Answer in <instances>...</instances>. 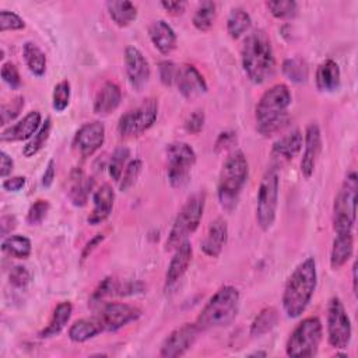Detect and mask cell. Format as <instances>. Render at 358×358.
I'll list each match as a JSON object with an SVG mask.
<instances>
[{
	"label": "cell",
	"mask_w": 358,
	"mask_h": 358,
	"mask_svg": "<svg viewBox=\"0 0 358 358\" xmlns=\"http://www.w3.org/2000/svg\"><path fill=\"white\" fill-rule=\"evenodd\" d=\"M24 105H25L24 96H15L8 102L3 103L0 108V120H1L0 124L7 126L8 123H11L20 115Z\"/></svg>",
	"instance_id": "obj_44"
},
{
	"label": "cell",
	"mask_w": 358,
	"mask_h": 358,
	"mask_svg": "<svg viewBox=\"0 0 358 358\" xmlns=\"http://www.w3.org/2000/svg\"><path fill=\"white\" fill-rule=\"evenodd\" d=\"M317 285L316 260L312 256L303 259L285 281L281 303L289 319L299 317L310 303Z\"/></svg>",
	"instance_id": "obj_1"
},
{
	"label": "cell",
	"mask_w": 358,
	"mask_h": 358,
	"mask_svg": "<svg viewBox=\"0 0 358 358\" xmlns=\"http://www.w3.org/2000/svg\"><path fill=\"white\" fill-rule=\"evenodd\" d=\"M120 102H122L120 87L113 81H105L95 95L92 110L95 115L108 116L119 108Z\"/></svg>",
	"instance_id": "obj_26"
},
{
	"label": "cell",
	"mask_w": 358,
	"mask_h": 358,
	"mask_svg": "<svg viewBox=\"0 0 358 358\" xmlns=\"http://www.w3.org/2000/svg\"><path fill=\"white\" fill-rule=\"evenodd\" d=\"M178 69L179 66L176 63H173L172 60H161L158 63V76H159V81L165 85V87H172L176 83V77H178Z\"/></svg>",
	"instance_id": "obj_47"
},
{
	"label": "cell",
	"mask_w": 358,
	"mask_h": 358,
	"mask_svg": "<svg viewBox=\"0 0 358 358\" xmlns=\"http://www.w3.org/2000/svg\"><path fill=\"white\" fill-rule=\"evenodd\" d=\"M137 285L134 282H122L115 277H105L91 295V303H101L109 296L116 295H133L136 294Z\"/></svg>",
	"instance_id": "obj_28"
},
{
	"label": "cell",
	"mask_w": 358,
	"mask_h": 358,
	"mask_svg": "<svg viewBox=\"0 0 358 358\" xmlns=\"http://www.w3.org/2000/svg\"><path fill=\"white\" fill-rule=\"evenodd\" d=\"M1 250L11 257L27 259L32 252V243L25 235H7L1 241Z\"/></svg>",
	"instance_id": "obj_36"
},
{
	"label": "cell",
	"mask_w": 358,
	"mask_h": 358,
	"mask_svg": "<svg viewBox=\"0 0 358 358\" xmlns=\"http://www.w3.org/2000/svg\"><path fill=\"white\" fill-rule=\"evenodd\" d=\"M239 306V289L234 285H222L206 302L194 323L200 331L227 327L236 319Z\"/></svg>",
	"instance_id": "obj_5"
},
{
	"label": "cell",
	"mask_w": 358,
	"mask_h": 358,
	"mask_svg": "<svg viewBox=\"0 0 358 358\" xmlns=\"http://www.w3.org/2000/svg\"><path fill=\"white\" fill-rule=\"evenodd\" d=\"M175 85L178 87L180 95L186 99L200 96L208 90L207 81L203 74L193 64L189 63H183L179 66Z\"/></svg>",
	"instance_id": "obj_18"
},
{
	"label": "cell",
	"mask_w": 358,
	"mask_h": 358,
	"mask_svg": "<svg viewBox=\"0 0 358 358\" xmlns=\"http://www.w3.org/2000/svg\"><path fill=\"white\" fill-rule=\"evenodd\" d=\"M158 99L147 98L134 109L124 112L117 120V133L124 137H137L147 131L158 117Z\"/></svg>",
	"instance_id": "obj_11"
},
{
	"label": "cell",
	"mask_w": 358,
	"mask_h": 358,
	"mask_svg": "<svg viewBox=\"0 0 358 358\" xmlns=\"http://www.w3.org/2000/svg\"><path fill=\"white\" fill-rule=\"evenodd\" d=\"M323 338V326L319 317L302 319L291 331L285 343V354L292 358L315 357Z\"/></svg>",
	"instance_id": "obj_8"
},
{
	"label": "cell",
	"mask_w": 358,
	"mask_h": 358,
	"mask_svg": "<svg viewBox=\"0 0 358 358\" xmlns=\"http://www.w3.org/2000/svg\"><path fill=\"white\" fill-rule=\"evenodd\" d=\"M25 183H27V178L17 175V176L6 178V179L3 180V183H1V187H3V190H6V192H13V193H15V192H20V190L25 186Z\"/></svg>",
	"instance_id": "obj_52"
},
{
	"label": "cell",
	"mask_w": 358,
	"mask_h": 358,
	"mask_svg": "<svg viewBox=\"0 0 358 358\" xmlns=\"http://www.w3.org/2000/svg\"><path fill=\"white\" fill-rule=\"evenodd\" d=\"M192 256H193L192 243L189 239H185L175 249V253L168 264V268L165 273V288H171L183 277V274L187 271L190 266Z\"/></svg>",
	"instance_id": "obj_22"
},
{
	"label": "cell",
	"mask_w": 358,
	"mask_h": 358,
	"mask_svg": "<svg viewBox=\"0 0 358 358\" xmlns=\"http://www.w3.org/2000/svg\"><path fill=\"white\" fill-rule=\"evenodd\" d=\"M282 74L292 83L302 84L308 81L309 69L306 62L302 57H288L281 64Z\"/></svg>",
	"instance_id": "obj_39"
},
{
	"label": "cell",
	"mask_w": 358,
	"mask_h": 358,
	"mask_svg": "<svg viewBox=\"0 0 358 358\" xmlns=\"http://www.w3.org/2000/svg\"><path fill=\"white\" fill-rule=\"evenodd\" d=\"M50 130H52V120H50V117H46L42 122L38 131L22 147V155L25 158H31V157L36 155L45 147L46 141L49 140Z\"/></svg>",
	"instance_id": "obj_37"
},
{
	"label": "cell",
	"mask_w": 358,
	"mask_h": 358,
	"mask_svg": "<svg viewBox=\"0 0 358 358\" xmlns=\"http://www.w3.org/2000/svg\"><path fill=\"white\" fill-rule=\"evenodd\" d=\"M50 204L48 200L43 199H38L35 200L31 207L28 208L27 213V222L28 225H39L42 224V221L46 218L48 213H49Z\"/></svg>",
	"instance_id": "obj_45"
},
{
	"label": "cell",
	"mask_w": 358,
	"mask_h": 358,
	"mask_svg": "<svg viewBox=\"0 0 358 358\" xmlns=\"http://www.w3.org/2000/svg\"><path fill=\"white\" fill-rule=\"evenodd\" d=\"M302 145H303V134L298 129L280 137L278 140L274 141L271 147V158L275 162L273 165L278 168V164L294 159L301 152Z\"/></svg>",
	"instance_id": "obj_21"
},
{
	"label": "cell",
	"mask_w": 358,
	"mask_h": 358,
	"mask_svg": "<svg viewBox=\"0 0 358 358\" xmlns=\"http://www.w3.org/2000/svg\"><path fill=\"white\" fill-rule=\"evenodd\" d=\"M278 310L274 306H266L263 308L250 323L249 334L252 337H262L267 333H270L278 323Z\"/></svg>",
	"instance_id": "obj_34"
},
{
	"label": "cell",
	"mask_w": 358,
	"mask_h": 358,
	"mask_svg": "<svg viewBox=\"0 0 358 358\" xmlns=\"http://www.w3.org/2000/svg\"><path fill=\"white\" fill-rule=\"evenodd\" d=\"M71 96V85L69 80L59 81L52 92V106L56 112H63L67 109Z\"/></svg>",
	"instance_id": "obj_42"
},
{
	"label": "cell",
	"mask_w": 358,
	"mask_h": 358,
	"mask_svg": "<svg viewBox=\"0 0 358 358\" xmlns=\"http://www.w3.org/2000/svg\"><path fill=\"white\" fill-rule=\"evenodd\" d=\"M228 241V224L224 217L214 218L200 242V250L208 257H218Z\"/></svg>",
	"instance_id": "obj_20"
},
{
	"label": "cell",
	"mask_w": 358,
	"mask_h": 358,
	"mask_svg": "<svg viewBox=\"0 0 358 358\" xmlns=\"http://www.w3.org/2000/svg\"><path fill=\"white\" fill-rule=\"evenodd\" d=\"M8 282L14 288H25L31 282V274L24 266H14L8 273Z\"/></svg>",
	"instance_id": "obj_49"
},
{
	"label": "cell",
	"mask_w": 358,
	"mask_h": 358,
	"mask_svg": "<svg viewBox=\"0 0 358 358\" xmlns=\"http://www.w3.org/2000/svg\"><path fill=\"white\" fill-rule=\"evenodd\" d=\"M204 122H206L204 110L203 109H196L186 117L185 130L190 134H199L204 127Z\"/></svg>",
	"instance_id": "obj_50"
},
{
	"label": "cell",
	"mask_w": 358,
	"mask_h": 358,
	"mask_svg": "<svg viewBox=\"0 0 358 358\" xmlns=\"http://www.w3.org/2000/svg\"><path fill=\"white\" fill-rule=\"evenodd\" d=\"M115 192L110 185L103 183L92 193V211L87 217V222L90 225H99L106 221L113 210Z\"/></svg>",
	"instance_id": "obj_23"
},
{
	"label": "cell",
	"mask_w": 358,
	"mask_h": 358,
	"mask_svg": "<svg viewBox=\"0 0 358 358\" xmlns=\"http://www.w3.org/2000/svg\"><path fill=\"white\" fill-rule=\"evenodd\" d=\"M94 189V178L87 176L81 168H74L69 176L67 194L73 206L83 207Z\"/></svg>",
	"instance_id": "obj_24"
},
{
	"label": "cell",
	"mask_w": 358,
	"mask_h": 358,
	"mask_svg": "<svg viewBox=\"0 0 358 358\" xmlns=\"http://www.w3.org/2000/svg\"><path fill=\"white\" fill-rule=\"evenodd\" d=\"M292 102V95L285 84H275L266 90L257 101L255 109L256 130L263 137H270L289 123L288 108Z\"/></svg>",
	"instance_id": "obj_3"
},
{
	"label": "cell",
	"mask_w": 358,
	"mask_h": 358,
	"mask_svg": "<svg viewBox=\"0 0 358 358\" xmlns=\"http://www.w3.org/2000/svg\"><path fill=\"white\" fill-rule=\"evenodd\" d=\"M73 313V305L69 301H62L53 309L49 323L39 331L41 338H49L57 336L69 323Z\"/></svg>",
	"instance_id": "obj_31"
},
{
	"label": "cell",
	"mask_w": 358,
	"mask_h": 358,
	"mask_svg": "<svg viewBox=\"0 0 358 358\" xmlns=\"http://www.w3.org/2000/svg\"><path fill=\"white\" fill-rule=\"evenodd\" d=\"M42 115L39 110H31L22 119L4 127L0 133V140L3 143H14V141H28L41 127Z\"/></svg>",
	"instance_id": "obj_19"
},
{
	"label": "cell",
	"mask_w": 358,
	"mask_h": 358,
	"mask_svg": "<svg viewBox=\"0 0 358 358\" xmlns=\"http://www.w3.org/2000/svg\"><path fill=\"white\" fill-rule=\"evenodd\" d=\"M1 80L11 88V90H18L21 87V76L17 69V66L11 62H3L1 64Z\"/></svg>",
	"instance_id": "obj_48"
},
{
	"label": "cell",
	"mask_w": 358,
	"mask_h": 358,
	"mask_svg": "<svg viewBox=\"0 0 358 358\" xmlns=\"http://www.w3.org/2000/svg\"><path fill=\"white\" fill-rule=\"evenodd\" d=\"M200 330L196 323H183L173 329L161 343L159 355L165 358H176L185 355L196 343Z\"/></svg>",
	"instance_id": "obj_14"
},
{
	"label": "cell",
	"mask_w": 358,
	"mask_h": 358,
	"mask_svg": "<svg viewBox=\"0 0 358 358\" xmlns=\"http://www.w3.org/2000/svg\"><path fill=\"white\" fill-rule=\"evenodd\" d=\"M280 196L278 168L271 165L264 172L256 197V221L262 231H268L277 215Z\"/></svg>",
	"instance_id": "obj_9"
},
{
	"label": "cell",
	"mask_w": 358,
	"mask_h": 358,
	"mask_svg": "<svg viewBox=\"0 0 358 358\" xmlns=\"http://www.w3.org/2000/svg\"><path fill=\"white\" fill-rule=\"evenodd\" d=\"M161 7L171 15H182L186 10L185 1H161Z\"/></svg>",
	"instance_id": "obj_55"
},
{
	"label": "cell",
	"mask_w": 358,
	"mask_h": 358,
	"mask_svg": "<svg viewBox=\"0 0 358 358\" xmlns=\"http://www.w3.org/2000/svg\"><path fill=\"white\" fill-rule=\"evenodd\" d=\"M103 331V326L96 315L81 317L69 327V338L73 343H85Z\"/></svg>",
	"instance_id": "obj_30"
},
{
	"label": "cell",
	"mask_w": 358,
	"mask_h": 358,
	"mask_svg": "<svg viewBox=\"0 0 358 358\" xmlns=\"http://www.w3.org/2000/svg\"><path fill=\"white\" fill-rule=\"evenodd\" d=\"M204 207L206 192H197L185 201L169 229L165 241V250H175L185 239H189V236L199 228L201 222Z\"/></svg>",
	"instance_id": "obj_6"
},
{
	"label": "cell",
	"mask_w": 358,
	"mask_h": 358,
	"mask_svg": "<svg viewBox=\"0 0 358 358\" xmlns=\"http://www.w3.org/2000/svg\"><path fill=\"white\" fill-rule=\"evenodd\" d=\"M165 155L169 185L175 189L185 187L190 180V173L196 164V151L185 141H173L166 145Z\"/></svg>",
	"instance_id": "obj_10"
},
{
	"label": "cell",
	"mask_w": 358,
	"mask_h": 358,
	"mask_svg": "<svg viewBox=\"0 0 358 358\" xmlns=\"http://www.w3.org/2000/svg\"><path fill=\"white\" fill-rule=\"evenodd\" d=\"M55 176H56V162L55 159H49L48 164H46V168H45V172L42 175V186L45 189H49L52 185H53V180H55Z\"/></svg>",
	"instance_id": "obj_54"
},
{
	"label": "cell",
	"mask_w": 358,
	"mask_h": 358,
	"mask_svg": "<svg viewBox=\"0 0 358 358\" xmlns=\"http://www.w3.org/2000/svg\"><path fill=\"white\" fill-rule=\"evenodd\" d=\"M106 11L109 18L120 28L129 27L137 18V7L129 0L106 1Z\"/></svg>",
	"instance_id": "obj_32"
},
{
	"label": "cell",
	"mask_w": 358,
	"mask_h": 358,
	"mask_svg": "<svg viewBox=\"0 0 358 358\" xmlns=\"http://www.w3.org/2000/svg\"><path fill=\"white\" fill-rule=\"evenodd\" d=\"M124 71L127 81L134 91H141L151 77V67L147 57L133 45L124 49Z\"/></svg>",
	"instance_id": "obj_15"
},
{
	"label": "cell",
	"mask_w": 358,
	"mask_h": 358,
	"mask_svg": "<svg viewBox=\"0 0 358 358\" xmlns=\"http://www.w3.org/2000/svg\"><path fill=\"white\" fill-rule=\"evenodd\" d=\"M358 176L350 171L337 190L333 203V229L336 234L352 232L357 217Z\"/></svg>",
	"instance_id": "obj_7"
},
{
	"label": "cell",
	"mask_w": 358,
	"mask_h": 358,
	"mask_svg": "<svg viewBox=\"0 0 358 358\" xmlns=\"http://www.w3.org/2000/svg\"><path fill=\"white\" fill-rule=\"evenodd\" d=\"M148 36L161 55H169L176 49L178 38L173 28L165 20H155L148 27Z\"/></svg>",
	"instance_id": "obj_25"
},
{
	"label": "cell",
	"mask_w": 358,
	"mask_h": 358,
	"mask_svg": "<svg viewBox=\"0 0 358 358\" xmlns=\"http://www.w3.org/2000/svg\"><path fill=\"white\" fill-rule=\"evenodd\" d=\"M249 176V162L243 151H232L224 161L217 185L220 206L227 213H232L239 203L241 193Z\"/></svg>",
	"instance_id": "obj_4"
},
{
	"label": "cell",
	"mask_w": 358,
	"mask_h": 358,
	"mask_svg": "<svg viewBox=\"0 0 358 358\" xmlns=\"http://www.w3.org/2000/svg\"><path fill=\"white\" fill-rule=\"evenodd\" d=\"M354 235L352 232L336 234L330 249V267L333 270L341 268L352 257Z\"/></svg>",
	"instance_id": "obj_29"
},
{
	"label": "cell",
	"mask_w": 358,
	"mask_h": 358,
	"mask_svg": "<svg viewBox=\"0 0 358 358\" xmlns=\"http://www.w3.org/2000/svg\"><path fill=\"white\" fill-rule=\"evenodd\" d=\"M17 227V220L14 215H4L0 220V228H1V236H7L8 232H11Z\"/></svg>",
	"instance_id": "obj_57"
},
{
	"label": "cell",
	"mask_w": 358,
	"mask_h": 358,
	"mask_svg": "<svg viewBox=\"0 0 358 358\" xmlns=\"http://www.w3.org/2000/svg\"><path fill=\"white\" fill-rule=\"evenodd\" d=\"M252 17L242 7L231 8L227 18V32L232 39H239L245 32L250 29Z\"/></svg>",
	"instance_id": "obj_35"
},
{
	"label": "cell",
	"mask_w": 358,
	"mask_h": 358,
	"mask_svg": "<svg viewBox=\"0 0 358 358\" xmlns=\"http://www.w3.org/2000/svg\"><path fill=\"white\" fill-rule=\"evenodd\" d=\"M322 152V133L316 122L306 126L303 134V154L301 159V173L303 178L309 179L316 168L317 159Z\"/></svg>",
	"instance_id": "obj_17"
},
{
	"label": "cell",
	"mask_w": 358,
	"mask_h": 358,
	"mask_svg": "<svg viewBox=\"0 0 358 358\" xmlns=\"http://www.w3.org/2000/svg\"><path fill=\"white\" fill-rule=\"evenodd\" d=\"M217 17V4L214 1H201L192 18V22L196 29L201 32H207L215 21Z\"/></svg>",
	"instance_id": "obj_38"
},
{
	"label": "cell",
	"mask_w": 358,
	"mask_h": 358,
	"mask_svg": "<svg viewBox=\"0 0 358 358\" xmlns=\"http://www.w3.org/2000/svg\"><path fill=\"white\" fill-rule=\"evenodd\" d=\"M14 169V159L6 152V151H0V176L3 179H6Z\"/></svg>",
	"instance_id": "obj_53"
},
{
	"label": "cell",
	"mask_w": 358,
	"mask_h": 358,
	"mask_svg": "<svg viewBox=\"0 0 358 358\" xmlns=\"http://www.w3.org/2000/svg\"><path fill=\"white\" fill-rule=\"evenodd\" d=\"M352 292L357 296V262L352 264Z\"/></svg>",
	"instance_id": "obj_58"
},
{
	"label": "cell",
	"mask_w": 358,
	"mask_h": 358,
	"mask_svg": "<svg viewBox=\"0 0 358 358\" xmlns=\"http://www.w3.org/2000/svg\"><path fill=\"white\" fill-rule=\"evenodd\" d=\"M316 88L322 92H334L341 85V71L336 60L326 59L323 60L315 74Z\"/></svg>",
	"instance_id": "obj_27"
},
{
	"label": "cell",
	"mask_w": 358,
	"mask_h": 358,
	"mask_svg": "<svg viewBox=\"0 0 358 358\" xmlns=\"http://www.w3.org/2000/svg\"><path fill=\"white\" fill-rule=\"evenodd\" d=\"M327 341L336 350H347L352 337L350 316L340 298L333 296L327 305L326 316Z\"/></svg>",
	"instance_id": "obj_12"
},
{
	"label": "cell",
	"mask_w": 358,
	"mask_h": 358,
	"mask_svg": "<svg viewBox=\"0 0 358 358\" xmlns=\"http://www.w3.org/2000/svg\"><path fill=\"white\" fill-rule=\"evenodd\" d=\"M143 171V161L140 158H133L127 162L122 176H120V180L117 182L119 183V189L122 192H126L129 190L138 179L140 173Z\"/></svg>",
	"instance_id": "obj_43"
},
{
	"label": "cell",
	"mask_w": 358,
	"mask_h": 358,
	"mask_svg": "<svg viewBox=\"0 0 358 358\" xmlns=\"http://www.w3.org/2000/svg\"><path fill=\"white\" fill-rule=\"evenodd\" d=\"M266 7L278 20H291L298 14V3L294 0H270L266 1Z\"/></svg>",
	"instance_id": "obj_41"
},
{
	"label": "cell",
	"mask_w": 358,
	"mask_h": 358,
	"mask_svg": "<svg viewBox=\"0 0 358 358\" xmlns=\"http://www.w3.org/2000/svg\"><path fill=\"white\" fill-rule=\"evenodd\" d=\"M22 57L25 66L35 77H42L46 73V55L32 41H27L22 45Z\"/></svg>",
	"instance_id": "obj_33"
},
{
	"label": "cell",
	"mask_w": 358,
	"mask_h": 358,
	"mask_svg": "<svg viewBox=\"0 0 358 358\" xmlns=\"http://www.w3.org/2000/svg\"><path fill=\"white\" fill-rule=\"evenodd\" d=\"M129 158H130V150L124 145L115 148V151L112 152L109 162H108V173L115 182L120 180V176H122L127 162L130 161Z\"/></svg>",
	"instance_id": "obj_40"
},
{
	"label": "cell",
	"mask_w": 358,
	"mask_h": 358,
	"mask_svg": "<svg viewBox=\"0 0 358 358\" xmlns=\"http://www.w3.org/2000/svg\"><path fill=\"white\" fill-rule=\"evenodd\" d=\"M235 143H236V131H234V130L221 131V133L218 134L217 140H215V144H214L215 152L227 151V150L231 148Z\"/></svg>",
	"instance_id": "obj_51"
},
{
	"label": "cell",
	"mask_w": 358,
	"mask_h": 358,
	"mask_svg": "<svg viewBox=\"0 0 358 358\" xmlns=\"http://www.w3.org/2000/svg\"><path fill=\"white\" fill-rule=\"evenodd\" d=\"M242 69L253 84L268 81L275 73V57L271 41L264 29H253L241 49Z\"/></svg>",
	"instance_id": "obj_2"
},
{
	"label": "cell",
	"mask_w": 358,
	"mask_h": 358,
	"mask_svg": "<svg viewBox=\"0 0 358 358\" xmlns=\"http://www.w3.org/2000/svg\"><path fill=\"white\" fill-rule=\"evenodd\" d=\"M267 352L266 351H255L252 354H249V357H266Z\"/></svg>",
	"instance_id": "obj_59"
},
{
	"label": "cell",
	"mask_w": 358,
	"mask_h": 358,
	"mask_svg": "<svg viewBox=\"0 0 358 358\" xmlns=\"http://www.w3.org/2000/svg\"><path fill=\"white\" fill-rule=\"evenodd\" d=\"M25 28V21L17 13L10 10H0V31H20Z\"/></svg>",
	"instance_id": "obj_46"
},
{
	"label": "cell",
	"mask_w": 358,
	"mask_h": 358,
	"mask_svg": "<svg viewBox=\"0 0 358 358\" xmlns=\"http://www.w3.org/2000/svg\"><path fill=\"white\" fill-rule=\"evenodd\" d=\"M105 141V126L99 120L87 122L78 127L73 137V147L83 158L94 155Z\"/></svg>",
	"instance_id": "obj_16"
},
{
	"label": "cell",
	"mask_w": 358,
	"mask_h": 358,
	"mask_svg": "<svg viewBox=\"0 0 358 358\" xmlns=\"http://www.w3.org/2000/svg\"><path fill=\"white\" fill-rule=\"evenodd\" d=\"M102 241H103V235H102V234H96L94 238H91V239L85 243V246H84V249H83L81 259H83V260L87 259V257L92 253V250H94Z\"/></svg>",
	"instance_id": "obj_56"
},
{
	"label": "cell",
	"mask_w": 358,
	"mask_h": 358,
	"mask_svg": "<svg viewBox=\"0 0 358 358\" xmlns=\"http://www.w3.org/2000/svg\"><path fill=\"white\" fill-rule=\"evenodd\" d=\"M103 331H116L141 316V309L124 302H101L96 313Z\"/></svg>",
	"instance_id": "obj_13"
}]
</instances>
